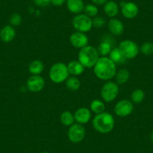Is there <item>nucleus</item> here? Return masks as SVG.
I'll use <instances>...</instances> for the list:
<instances>
[{"mask_svg": "<svg viewBox=\"0 0 153 153\" xmlns=\"http://www.w3.org/2000/svg\"><path fill=\"white\" fill-rule=\"evenodd\" d=\"M45 82L44 78L40 75H32L26 82L28 89L32 92H38L44 89Z\"/></svg>", "mask_w": 153, "mask_h": 153, "instance_id": "nucleus-10", "label": "nucleus"}, {"mask_svg": "<svg viewBox=\"0 0 153 153\" xmlns=\"http://www.w3.org/2000/svg\"><path fill=\"white\" fill-rule=\"evenodd\" d=\"M114 125V118L107 112L97 114L92 120V126L95 130L101 134L110 133L113 131Z\"/></svg>", "mask_w": 153, "mask_h": 153, "instance_id": "nucleus-2", "label": "nucleus"}, {"mask_svg": "<svg viewBox=\"0 0 153 153\" xmlns=\"http://www.w3.org/2000/svg\"><path fill=\"white\" fill-rule=\"evenodd\" d=\"M86 136V129L83 125L75 123L69 127L68 131V137L73 143H79L82 142Z\"/></svg>", "mask_w": 153, "mask_h": 153, "instance_id": "nucleus-7", "label": "nucleus"}, {"mask_svg": "<svg viewBox=\"0 0 153 153\" xmlns=\"http://www.w3.org/2000/svg\"><path fill=\"white\" fill-rule=\"evenodd\" d=\"M74 120L79 124H86L90 120L92 114L91 111L86 107H80L78 110H76L74 114Z\"/></svg>", "mask_w": 153, "mask_h": 153, "instance_id": "nucleus-13", "label": "nucleus"}, {"mask_svg": "<svg viewBox=\"0 0 153 153\" xmlns=\"http://www.w3.org/2000/svg\"><path fill=\"white\" fill-rule=\"evenodd\" d=\"M105 24V20L102 17H94V19L92 20V27H95L97 29H99V28L103 27Z\"/></svg>", "mask_w": 153, "mask_h": 153, "instance_id": "nucleus-30", "label": "nucleus"}, {"mask_svg": "<svg viewBox=\"0 0 153 153\" xmlns=\"http://www.w3.org/2000/svg\"><path fill=\"white\" fill-rule=\"evenodd\" d=\"M70 42L72 46L74 47L75 48H81L87 46L89 43V38L87 35L83 32H75L71 35L70 37Z\"/></svg>", "mask_w": 153, "mask_h": 153, "instance_id": "nucleus-11", "label": "nucleus"}, {"mask_svg": "<svg viewBox=\"0 0 153 153\" xmlns=\"http://www.w3.org/2000/svg\"><path fill=\"white\" fill-rule=\"evenodd\" d=\"M49 76L53 83H63L69 76L67 65L63 62H57L53 64L50 69Z\"/></svg>", "mask_w": 153, "mask_h": 153, "instance_id": "nucleus-4", "label": "nucleus"}, {"mask_svg": "<svg viewBox=\"0 0 153 153\" xmlns=\"http://www.w3.org/2000/svg\"><path fill=\"white\" fill-rule=\"evenodd\" d=\"M104 11L106 15L113 18L119 14V5L116 2L110 0L104 5Z\"/></svg>", "mask_w": 153, "mask_h": 153, "instance_id": "nucleus-18", "label": "nucleus"}, {"mask_svg": "<svg viewBox=\"0 0 153 153\" xmlns=\"http://www.w3.org/2000/svg\"><path fill=\"white\" fill-rule=\"evenodd\" d=\"M108 29L110 33L114 35H121L124 32V25L121 20L112 18L108 23Z\"/></svg>", "mask_w": 153, "mask_h": 153, "instance_id": "nucleus-15", "label": "nucleus"}, {"mask_svg": "<svg viewBox=\"0 0 153 153\" xmlns=\"http://www.w3.org/2000/svg\"><path fill=\"white\" fill-rule=\"evenodd\" d=\"M90 109L96 115L100 114V113L104 112V110H105V105H104V102L101 101V100L95 99L91 102Z\"/></svg>", "mask_w": 153, "mask_h": 153, "instance_id": "nucleus-25", "label": "nucleus"}, {"mask_svg": "<svg viewBox=\"0 0 153 153\" xmlns=\"http://www.w3.org/2000/svg\"><path fill=\"white\" fill-rule=\"evenodd\" d=\"M45 65L40 60H33L29 65V71L32 75H39L43 72Z\"/></svg>", "mask_w": 153, "mask_h": 153, "instance_id": "nucleus-20", "label": "nucleus"}, {"mask_svg": "<svg viewBox=\"0 0 153 153\" xmlns=\"http://www.w3.org/2000/svg\"><path fill=\"white\" fill-rule=\"evenodd\" d=\"M134 110L133 103L127 99L121 100L116 104L114 112L120 117H126L132 113Z\"/></svg>", "mask_w": 153, "mask_h": 153, "instance_id": "nucleus-9", "label": "nucleus"}, {"mask_svg": "<svg viewBox=\"0 0 153 153\" xmlns=\"http://www.w3.org/2000/svg\"><path fill=\"white\" fill-rule=\"evenodd\" d=\"M109 56H110L109 58H110L115 64L122 65L123 64V63L126 62V60H127V59L125 56V55L123 54V53L122 52L121 50L120 49V48H113L112 51H110Z\"/></svg>", "mask_w": 153, "mask_h": 153, "instance_id": "nucleus-17", "label": "nucleus"}, {"mask_svg": "<svg viewBox=\"0 0 153 153\" xmlns=\"http://www.w3.org/2000/svg\"><path fill=\"white\" fill-rule=\"evenodd\" d=\"M149 138H150V140H151L152 142L153 143V131L152 132V133H151V134H150V136H149Z\"/></svg>", "mask_w": 153, "mask_h": 153, "instance_id": "nucleus-34", "label": "nucleus"}, {"mask_svg": "<svg viewBox=\"0 0 153 153\" xmlns=\"http://www.w3.org/2000/svg\"><path fill=\"white\" fill-rule=\"evenodd\" d=\"M93 68L95 76L102 80H111L117 73L116 64L110 58L106 56L99 58Z\"/></svg>", "mask_w": 153, "mask_h": 153, "instance_id": "nucleus-1", "label": "nucleus"}, {"mask_svg": "<svg viewBox=\"0 0 153 153\" xmlns=\"http://www.w3.org/2000/svg\"><path fill=\"white\" fill-rule=\"evenodd\" d=\"M42 153H50V152H42Z\"/></svg>", "mask_w": 153, "mask_h": 153, "instance_id": "nucleus-35", "label": "nucleus"}, {"mask_svg": "<svg viewBox=\"0 0 153 153\" xmlns=\"http://www.w3.org/2000/svg\"><path fill=\"white\" fill-rule=\"evenodd\" d=\"M130 76V73L128 71V69L123 68L120 69L118 72L116 73L115 77H116V81L118 85L124 84V83H127L128 80Z\"/></svg>", "mask_w": 153, "mask_h": 153, "instance_id": "nucleus-22", "label": "nucleus"}, {"mask_svg": "<svg viewBox=\"0 0 153 153\" xmlns=\"http://www.w3.org/2000/svg\"><path fill=\"white\" fill-rule=\"evenodd\" d=\"M73 27L76 32L86 33L89 32L92 28V20L84 14H76L72 20Z\"/></svg>", "mask_w": 153, "mask_h": 153, "instance_id": "nucleus-5", "label": "nucleus"}, {"mask_svg": "<svg viewBox=\"0 0 153 153\" xmlns=\"http://www.w3.org/2000/svg\"><path fill=\"white\" fill-rule=\"evenodd\" d=\"M33 2L37 6L45 8L51 3V0H33Z\"/></svg>", "mask_w": 153, "mask_h": 153, "instance_id": "nucleus-31", "label": "nucleus"}, {"mask_svg": "<svg viewBox=\"0 0 153 153\" xmlns=\"http://www.w3.org/2000/svg\"><path fill=\"white\" fill-rule=\"evenodd\" d=\"M140 51L143 55L150 56L153 54V43L149 42H144L140 48Z\"/></svg>", "mask_w": 153, "mask_h": 153, "instance_id": "nucleus-28", "label": "nucleus"}, {"mask_svg": "<svg viewBox=\"0 0 153 153\" xmlns=\"http://www.w3.org/2000/svg\"><path fill=\"white\" fill-rule=\"evenodd\" d=\"M60 121L63 126L70 127L74 124V122L75 121L74 117L70 111H65L60 116Z\"/></svg>", "mask_w": 153, "mask_h": 153, "instance_id": "nucleus-24", "label": "nucleus"}, {"mask_svg": "<svg viewBox=\"0 0 153 153\" xmlns=\"http://www.w3.org/2000/svg\"><path fill=\"white\" fill-rule=\"evenodd\" d=\"M112 44L107 39V38L104 40H103L101 43L98 45L97 51H98V54L102 56H106L107 55L110 54V51H112Z\"/></svg>", "mask_w": 153, "mask_h": 153, "instance_id": "nucleus-21", "label": "nucleus"}, {"mask_svg": "<svg viewBox=\"0 0 153 153\" xmlns=\"http://www.w3.org/2000/svg\"><path fill=\"white\" fill-rule=\"evenodd\" d=\"M65 2V0H51V3L55 6H61Z\"/></svg>", "mask_w": 153, "mask_h": 153, "instance_id": "nucleus-32", "label": "nucleus"}, {"mask_svg": "<svg viewBox=\"0 0 153 153\" xmlns=\"http://www.w3.org/2000/svg\"><path fill=\"white\" fill-rule=\"evenodd\" d=\"M93 4L95 5H104L106 2L108 1V0H91Z\"/></svg>", "mask_w": 153, "mask_h": 153, "instance_id": "nucleus-33", "label": "nucleus"}, {"mask_svg": "<svg viewBox=\"0 0 153 153\" xmlns=\"http://www.w3.org/2000/svg\"><path fill=\"white\" fill-rule=\"evenodd\" d=\"M83 0H67V8L73 14H79L84 9Z\"/></svg>", "mask_w": 153, "mask_h": 153, "instance_id": "nucleus-16", "label": "nucleus"}, {"mask_svg": "<svg viewBox=\"0 0 153 153\" xmlns=\"http://www.w3.org/2000/svg\"><path fill=\"white\" fill-rule=\"evenodd\" d=\"M84 14L89 17H95L98 14V9L96 7V5H93V4H88L86 6H84Z\"/></svg>", "mask_w": 153, "mask_h": 153, "instance_id": "nucleus-27", "label": "nucleus"}, {"mask_svg": "<svg viewBox=\"0 0 153 153\" xmlns=\"http://www.w3.org/2000/svg\"><path fill=\"white\" fill-rule=\"evenodd\" d=\"M9 22L11 26H20L22 23V17L18 13H14L10 17Z\"/></svg>", "mask_w": 153, "mask_h": 153, "instance_id": "nucleus-29", "label": "nucleus"}, {"mask_svg": "<svg viewBox=\"0 0 153 153\" xmlns=\"http://www.w3.org/2000/svg\"><path fill=\"white\" fill-rule=\"evenodd\" d=\"M120 49L125 55L127 59H134L140 52V48L135 42L131 40H125L120 42Z\"/></svg>", "mask_w": 153, "mask_h": 153, "instance_id": "nucleus-8", "label": "nucleus"}, {"mask_svg": "<svg viewBox=\"0 0 153 153\" xmlns=\"http://www.w3.org/2000/svg\"><path fill=\"white\" fill-rule=\"evenodd\" d=\"M15 36L16 31L11 25H7L0 30V38L2 42L5 43L12 42Z\"/></svg>", "mask_w": 153, "mask_h": 153, "instance_id": "nucleus-14", "label": "nucleus"}, {"mask_svg": "<svg viewBox=\"0 0 153 153\" xmlns=\"http://www.w3.org/2000/svg\"><path fill=\"white\" fill-rule=\"evenodd\" d=\"M119 94V86L114 82H107L102 86L101 95L102 99L106 102H111L117 98Z\"/></svg>", "mask_w": 153, "mask_h": 153, "instance_id": "nucleus-6", "label": "nucleus"}, {"mask_svg": "<svg viewBox=\"0 0 153 153\" xmlns=\"http://www.w3.org/2000/svg\"><path fill=\"white\" fill-rule=\"evenodd\" d=\"M65 85L68 89L72 91V92H75L80 89V81L76 76H68L67 80H65Z\"/></svg>", "mask_w": 153, "mask_h": 153, "instance_id": "nucleus-23", "label": "nucleus"}, {"mask_svg": "<svg viewBox=\"0 0 153 153\" xmlns=\"http://www.w3.org/2000/svg\"><path fill=\"white\" fill-rule=\"evenodd\" d=\"M68 70L69 74H71L72 76H78L84 71L85 68L83 67V65L79 61H74L70 62L67 65Z\"/></svg>", "mask_w": 153, "mask_h": 153, "instance_id": "nucleus-19", "label": "nucleus"}, {"mask_svg": "<svg viewBox=\"0 0 153 153\" xmlns=\"http://www.w3.org/2000/svg\"><path fill=\"white\" fill-rule=\"evenodd\" d=\"M145 98V93L142 89H137L132 92L131 95V98L132 102L134 104H140L143 101Z\"/></svg>", "mask_w": 153, "mask_h": 153, "instance_id": "nucleus-26", "label": "nucleus"}, {"mask_svg": "<svg viewBox=\"0 0 153 153\" xmlns=\"http://www.w3.org/2000/svg\"><path fill=\"white\" fill-rule=\"evenodd\" d=\"M121 11L126 18L134 19L139 13V8L134 2H124L121 3Z\"/></svg>", "mask_w": 153, "mask_h": 153, "instance_id": "nucleus-12", "label": "nucleus"}, {"mask_svg": "<svg viewBox=\"0 0 153 153\" xmlns=\"http://www.w3.org/2000/svg\"><path fill=\"white\" fill-rule=\"evenodd\" d=\"M100 58L96 48L92 46H87L80 49L78 53V61L84 68L94 67Z\"/></svg>", "mask_w": 153, "mask_h": 153, "instance_id": "nucleus-3", "label": "nucleus"}]
</instances>
